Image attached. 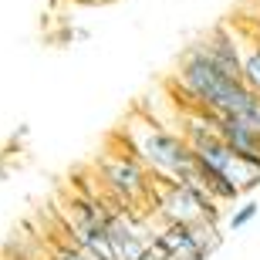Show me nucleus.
Masks as SVG:
<instances>
[{
    "label": "nucleus",
    "instance_id": "obj_1",
    "mask_svg": "<svg viewBox=\"0 0 260 260\" xmlns=\"http://www.w3.org/2000/svg\"><path fill=\"white\" fill-rule=\"evenodd\" d=\"M176 81L183 88V95L200 108V115H237L243 102L250 98V91L243 88V81L230 78L220 64H213L196 44H189L179 61Z\"/></svg>",
    "mask_w": 260,
    "mask_h": 260
},
{
    "label": "nucleus",
    "instance_id": "obj_2",
    "mask_svg": "<svg viewBox=\"0 0 260 260\" xmlns=\"http://www.w3.org/2000/svg\"><path fill=\"white\" fill-rule=\"evenodd\" d=\"M125 145L142 166L155 169L169 183H196V162L183 135L162 128L155 118H128L125 122Z\"/></svg>",
    "mask_w": 260,
    "mask_h": 260
},
{
    "label": "nucleus",
    "instance_id": "obj_3",
    "mask_svg": "<svg viewBox=\"0 0 260 260\" xmlns=\"http://www.w3.org/2000/svg\"><path fill=\"white\" fill-rule=\"evenodd\" d=\"M105 183L118 193V200L135 203L149 196V176H145V166L135 159V155H108L105 159Z\"/></svg>",
    "mask_w": 260,
    "mask_h": 260
},
{
    "label": "nucleus",
    "instance_id": "obj_4",
    "mask_svg": "<svg viewBox=\"0 0 260 260\" xmlns=\"http://www.w3.org/2000/svg\"><path fill=\"white\" fill-rule=\"evenodd\" d=\"M210 125H213V132L220 135L223 145H226L237 159H243V162H250V166L260 169V132H253L250 125H243V122H237V118H230V115L210 118Z\"/></svg>",
    "mask_w": 260,
    "mask_h": 260
},
{
    "label": "nucleus",
    "instance_id": "obj_5",
    "mask_svg": "<svg viewBox=\"0 0 260 260\" xmlns=\"http://www.w3.org/2000/svg\"><path fill=\"white\" fill-rule=\"evenodd\" d=\"M237 54H240V81L250 95L260 98V30L250 27V34H233Z\"/></svg>",
    "mask_w": 260,
    "mask_h": 260
},
{
    "label": "nucleus",
    "instance_id": "obj_6",
    "mask_svg": "<svg viewBox=\"0 0 260 260\" xmlns=\"http://www.w3.org/2000/svg\"><path fill=\"white\" fill-rule=\"evenodd\" d=\"M108 247H112V257L115 260H139V253H142L149 243H145L125 220L108 216Z\"/></svg>",
    "mask_w": 260,
    "mask_h": 260
},
{
    "label": "nucleus",
    "instance_id": "obj_7",
    "mask_svg": "<svg viewBox=\"0 0 260 260\" xmlns=\"http://www.w3.org/2000/svg\"><path fill=\"white\" fill-rule=\"evenodd\" d=\"M257 213H260V203L247 200V203H240V206H237V210L230 213L226 226H230V230H243V226H250V223L257 220Z\"/></svg>",
    "mask_w": 260,
    "mask_h": 260
},
{
    "label": "nucleus",
    "instance_id": "obj_8",
    "mask_svg": "<svg viewBox=\"0 0 260 260\" xmlns=\"http://www.w3.org/2000/svg\"><path fill=\"white\" fill-rule=\"evenodd\" d=\"M230 118H237V122H243V125H250L253 132H260V98L250 95L247 102H243L240 112H237V115H230Z\"/></svg>",
    "mask_w": 260,
    "mask_h": 260
},
{
    "label": "nucleus",
    "instance_id": "obj_9",
    "mask_svg": "<svg viewBox=\"0 0 260 260\" xmlns=\"http://www.w3.org/2000/svg\"><path fill=\"white\" fill-rule=\"evenodd\" d=\"M58 260H91V257L81 250H64V253H58Z\"/></svg>",
    "mask_w": 260,
    "mask_h": 260
},
{
    "label": "nucleus",
    "instance_id": "obj_10",
    "mask_svg": "<svg viewBox=\"0 0 260 260\" xmlns=\"http://www.w3.org/2000/svg\"><path fill=\"white\" fill-rule=\"evenodd\" d=\"M257 30H260V24H257Z\"/></svg>",
    "mask_w": 260,
    "mask_h": 260
},
{
    "label": "nucleus",
    "instance_id": "obj_11",
    "mask_svg": "<svg viewBox=\"0 0 260 260\" xmlns=\"http://www.w3.org/2000/svg\"><path fill=\"white\" fill-rule=\"evenodd\" d=\"M257 4H260V0H257Z\"/></svg>",
    "mask_w": 260,
    "mask_h": 260
}]
</instances>
